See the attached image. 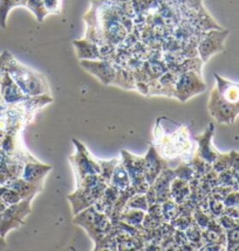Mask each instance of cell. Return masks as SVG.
I'll return each mask as SVG.
<instances>
[{
    "label": "cell",
    "mask_w": 239,
    "mask_h": 251,
    "mask_svg": "<svg viewBox=\"0 0 239 251\" xmlns=\"http://www.w3.org/2000/svg\"><path fill=\"white\" fill-rule=\"evenodd\" d=\"M168 126V125H167ZM163 124L162 117L156 121L154 128V148L162 158L167 160L168 165L177 163H190L194 157V145L190 140L188 127L185 125L175 123L170 130Z\"/></svg>",
    "instance_id": "6da1fadb"
},
{
    "label": "cell",
    "mask_w": 239,
    "mask_h": 251,
    "mask_svg": "<svg viewBox=\"0 0 239 251\" xmlns=\"http://www.w3.org/2000/svg\"><path fill=\"white\" fill-rule=\"evenodd\" d=\"M6 72L27 96L33 97L51 94L50 85L45 76L18 62L11 54L6 61Z\"/></svg>",
    "instance_id": "7a4b0ae2"
},
{
    "label": "cell",
    "mask_w": 239,
    "mask_h": 251,
    "mask_svg": "<svg viewBox=\"0 0 239 251\" xmlns=\"http://www.w3.org/2000/svg\"><path fill=\"white\" fill-rule=\"evenodd\" d=\"M73 223L85 229L96 246L113 229V223L106 214L99 212L94 206H90L74 215Z\"/></svg>",
    "instance_id": "3957f363"
},
{
    "label": "cell",
    "mask_w": 239,
    "mask_h": 251,
    "mask_svg": "<svg viewBox=\"0 0 239 251\" xmlns=\"http://www.w3.org/2000/svg\"><path fill=\"white\" fill-rule=\"evenodd\" d=\"M32 199L33 197L23 199L0 213V236L5 237L12 229H19L25 225L26 217L32 212Z\"/></svg>",
    "instance_id": "277c9868"
},
{
    "label": "cell",
    "mask_w": 239,
    "mask_h": 251,
    "mask_svg": "<svg viewBox=\"0 0 239 251\" xmlns=\"http://www.w3.org/2000/svg\"><path fill=\"white\" fill-rule=\"evenodd\" d=\"M72 143L75 145V153L69 157V163L75 174L76 181L87 176L100 174V165L96 159L91 157L85 144L78 139H72Z\"/></svg>",
    "instance_id": "5b68a950"
},
{
    "label": "cell",
    "mask_w": 239,
    "mask_h": 251,
    "mask_svg": "<svg viewBox=\"0 0 239 251\" xmlns=\"http://www.w3.org/2000/svg\"><path fill=\"white\" fill-rule=\"evenodd\" d=\"M108 183L100 182L95 186H79L76 187L75 192L67 197L72 207L73 215H76L86 208L93 206V204L101 198Z\"/></svg>",
    "instance_id": "8992f818"
},
{
    "label": "cell",
    "mask_w": 239,
    "mask_h": 251,
    "mask_svg": "<svg viewBox=\"0 0 239 251\" xmlns=\"http://www.w3.org/2000/svg\"><path fill=\"white\" fill-rule=\"evenodd\" d=\"M207 84L202 78V75L195 72H186L177 76L175 84V99L179 102H186L194 96L204 93Z\"/></svg>",
    "instance_id": "52a82bcc"
},
{
    "label": "cell",
    "mask_w": 239,
    "mask_h": 251,
    "mask_svg": "<svg viewBox=\"0 0 239 251\" xmlns=\"http://www.w3.org/2000/svg\"><path fill=\"white\" fill-rule=\"evenodd\" d=\"M121 163L129 174L131 186L136 193H145L148 191L149 185L145 177V157H137L133 153L122 150L121 151Z\"/></svg>",
    "instance_id": "ba28073f"
},
{
    "label": "cell",
    "mask_w": 239,
    "mask_h": 251,
    "mask_svg": "<svg viewBox=\"0 0 239 251\" xmlns=\"http://www.w3.org/2000/svg\"><path fill=\"white\" fill-rule=\"evenodd\" d=\"M229 35L226 29H210L202 34L197 45V54L203 62H208L211 56L224 50V42Z\"/></svg>",
    "instance_id": "9c48e42d"
},
{
    "label": "cell",
    "mask_w": 239,
    "mask_h": 251,
    "mask_svg": "<svg viewBox=\"0 0 239 251\" xmlns=\"http://www.w3.org/2000/svg\"><path fill=\"white\" fill-rule=\"evenodd\" d=\"M208 110L210 115L214 118V121L218 122L219 124L232 125L235 123L236 118L239 115V111L234 106L226 103L222 97L219 96L218 91L216 88L212 89L210 94L209 103H208Z\"/></svg>",
    "instance_id": "30bf717a"
},
{
    "label": "cell",
    "mask_w": 239,
    "mask_h": 251,
    "mask_svg": "<svg viewBox=\"0 0 239 251\" xmlns=\"http://www.w3.org/2000/svg\"><path fill=\"white\" fill-rule=\"evenodd\" d=\"M80 66L86 72L99 79L102 84L109 85L114 81L116 68L114 64L108 60H81L80 61Z\"/></svg>",
    "instance_id": "8fae6325"
},
{
    "label": "cell",
    "mask_w": 239,
    "mask_h": 251,
    "mask_svg": "<svg viewBox=\"0 0 239 251\" xmlns=\"http://www.w3.org/2000/svg\"><path fill=\"white\" fill-rule=\"evenodd\" d=\"M213 134L214 125L213 123H210L203 133L198 134L194 138V142L197 143V151H196L195 154L211 165L219 155V152L212 145Z\"/></svg>",
    "instance_id": "7c38bea8"
},
{
    "label": "cell",
    "mask_w": 239,
    "mask_h": 251,
    "mask_svg": "<svg viewBox=\"0 0 239 251\" xmlns=\"http://www.w3.org/2000/svg\"><path fill=\"white\" fill-rule=\"evenodd\" d=\"M0 97L7 105H14V104L21 103L30 99V96L24 94L20 90V88L14 83L13 79L6 72V69L0 77Z\"/></svg>",
    "instance_id": "4fadbf2b"
},
{
    "label": "cell",
    "mask_w": 239,
    "mask_h": 251,
    "mask_svg": "<svg viewBox=\"0 0 239 251\" xmlns=\"http://www.w3.org/2000/svg\"><path fill=\"white\" fill-rule=\"evenodd\" d=\"M167 167H169L167 160L158 154L154 145H150L148 153L145 155V177L148 185H152L159 173Z\"/></svg>",
    "instance_id": "5bb4252c"
},
{
    "label": "cell",
    "mask_w": 239,
    "mask_h": 251,
    "mask_svg": "<svg viewBox=\"0 0 239 251\" xmlns=\"http://www.w3.org/2000/svg\"><path fill=\"white\" fill-rule=\"evenodd\" d=\"M214 78H216V87L214 88L218 91L219 96L239 111V84L228 81L217 74L214 75Z\"/></svg>",
    "instance_id": "9a60e30c"
},
{
    "label": "cell",
    "mask_w": 239,
    "mask_h": 251,
    "mask_svg": "<svg viewBox=\"0 0 239 251\" xmlns=\"http://www.w3.org/2000/svg\"><path fill=\"white\" fill-rule=\"evenodd\" d=\"M52 165H46L39 163L36 160L26 161L24 165L21 176L24 180L30 183H36V185H42V180L47 176V173L52 170Z\"/></svg>",
    "instance_id": "2e32d148"
},
{
    "label": "cell",
    "mask_w": 239,
    "mask_h": 251,
    "mask_svg": "<svg viewBox=\"0 0 239 251\" xmlns=\"http://www.w3.org/2000/svg\"><path fill=\"white\" fill-rule=\"evenodd\" d=\"M175 177H176V173H175L174 168L167 167L159 173L157 179H156L155 182L151 185L156 192V197H157L158 203H162V202L170 200L171 199L170 185Z\"/></svg>",
    "instance_id": "e0dca14e"
},
{
    "label": "cell",
    "mask_w": 239,
    "mask_h": 251,
    "mask_svg": "<svg viewBox=\"0 0 239 251\" xmlns=\"http://www.w3.org/2000/svg\"><path fill=\"white\" fill-rule=\"evenodd\" d=\"M78 59L81 60H99L101 59L100 47L88 39H80L73 41Z\"/></svg>",
    "instance_id": "ac0fdd59"
},
{
    "label": "cell",
    "mask_w": 239,
    "mask_h": 251,
    "mask_svg": "<svg viewBox=\"0 0 239 251\" xmlns=\"http://www.w3.org/2000/svg\"><path fill=\"white\" fill-rule=\"evenodd\" d=\"M120 194V191L114 186L108 185L103 192V194L101 195V198L97 200L93 206L96 208L97 210L101 213L106 214L109 217L110 213H112L113 207H114L116 200H118Z\"/></svg>",
    "instance_id": "d6986e66"
},
{
    "label": "cell",
    "mask_w": 239,
    "mask_h": 251,
    "mask_svg": "<svg viewBox=\"0 0 239 251\" xmlns=\"http://www.w3.org/2000/svg\"><path fill=\"white\" fill-rule=\"evenodd\" d=\"M5 187L14 189L21 195V198L25 199L29 197H34L35 193L38 191H41V185H36V183L27 182L23 177H13L6 181Z\"/></svg>",
    "instance_id": "ffe728a7"
},
{
    "label": "cell",
    "mask_w": 239,
    "mask_h": 251,
    "mask_svg": "<svg viewBox=\"0 0 239 251\" xmlns=\"http://www.w3.org/2000/svg\"><path fill=\"white\" fill-rule=\"evenodd\" d=\"M190 185L189 181L180 177H175L170 185V197L176 203L182 204L190 198Z\"/></svg>",
    "instance_id": "44dd1931"
},
{
    "label": "cell",
    "mask_w": 239,
    "mask_h": 251,
    "mask_svg": "<svg viewBox=\"0 0 239 251\" xmlns=\"http://www.w3.org/2000/svg\"><path fill=\"white\" fill-rule=\"evenodd\" d=\"M203 61L201 60V57H189L184 61H180V62L170 66L169 70L174 72L176 75L183 74L186 72H195L197 74L202 75V66H203Z\"/></svg>",
    "instance_id": "7402d4cb"
},
{
    "label": "cell",
    "mask_w": 239,
    "mask_h": 251,
    "mask_svg": "<svg viewBox=\"0 0 239 251\" xmlns=\"http://www.w3.org/2000/svg\"><path fill=\"white\" fill-rule=\"evenodd\" d=\"M109 185L114 186L119 191H123V189L129 188L131 186L129 174H128L127 170L121 161H119V164L116 165L113 176L110 177Z\"/></svg>",
    "instance_id": "603a6c76"
},
{
    "label": "cell",
    "mask_w": 239,
    "mask_h": 251,
    "mask_svg": "<svg viewBox=\"0 0 239 251\" xmlns=\"http://www.w3.org/2000/svg\"><path fill=\"white\" fill-rule=\"evenodd\" d=\"M26 4L27 0H0V27L2 29L6 28L7 15L12 8L19 7V6L26 7Z\"/></svg>",
    "instance_id": "cb8c5ba5"
},
{
    "label": "cell",
    "mask_w": 239,
    "mask_h": 251,
    "mask_svg": "<svg viewBox=\"0 0 239 251\" xmlns=\"http://www.w3.org/2000/svg\"><path fill=\"white\" fill-rule=\"evenodd\" d=\"M146 212L139 209H123L120 214V221L128 223L129 226H140L145 219Z\"/></svg>",
    "instance_id": "d4e9b609"
},
{
    "label": "cell",
    "mask_w": 239,
    "mask_h": 251,
    "mask_svg": "<svg viewBox=\"0 0 239 251\" xmlns=\"http://www.w3.org/2000/svg\"><path fill=\"white\" fill-rule=\"evenodd\" d=\"M184 231L186 237H188L189 243L191 244L192 248L195 250H201V248L203 247V242H202V231L203 230L194 221Z\"/></svg>",
    "instance_id": "484cf974"
},
{
    "label": "cell",
    "mask_w": 239,
    "mask_h": 251,
    "mask_svg": "<svg viewBox=\"0 0 239 251\" xmlns=\"http://www.w3.org/2000/svg\"><path fill=\"white\" fill-rule=\"evenodd\" d=\"M161 206H162V214H163L164 222H171L173 220L176 219L177 216L180 215L179 204L176 203L173 199L162 202Z\"/></svg>",
    "instance_id": "4316f807"
},
{
    "label": "cell",
    "mask_w": 239,
    "mask_h": 251,
    "mask_svg": "<svg viewBox=\"0 0 239 251\" xmlns=\"http://www.w3.org/2000/svg\"><path fill=\"white\" fill-rule=\"evenodd\" d=\"M148 202H147L146 195L142 193H135L134 195L128 199L127 203L123 209H139L143 210V212H148Z\"/></svg>",
    "instance_id": "83f0119b"
},
{
    "label": "cell",
    "mask_w": 239,
    "mask_h": 251,
    "mask_svg": "<svg viewBox=\"0 0 239 251\" xmlns=\"http://www.w3.org/2000/svg\"><path fill=\"white\" fill-rule=\"evenodd\" d=\"M119 159H112V160H97L100 165V176L106 183L110 182V177L113 176L116 165L119 164Z\"/></svg>",
    "instance_id": "f1b7e54d"
},
{
    "label": "cell",
    "mask_w": 239,
    "mask_h": 251,
    "mask_svg": "<svg viewBox=\"0 0 239 251\" xmlns=\"http://www.w3.org/2000/svg\"><path fill=\"white\" fill-rule=\"evenodd\" d=\"M26 7L32 12L39 23H42L48 14L44 6V0H27Z\"/></svg>",
    "instance_id": "f546056e"
},
{
    "label": "cell",
    "mask_w": 239,
    "mask_h": 251,
    "mask_svg": "<svg viewBox=\"0 0 239 251\" xmlns=\"http://www.w3.org/2000/svg\"><path fill=\"white\" fill-rule=\"evenodd\" d=\"M231 168V158L230 153H219L218 157L212 163V170L216 171L217 173L224 172Z\"/></svg>",
    "instance_id": "4dcf8cb0"
},
{
    "label": "cell",
    "mask_w": 239,
    "mask_h": 251,
    "mask_svg": "<svg viewBox=\"0 0 239 251\" xmlns=\"http://www.w3.org/2000/svg\"><path fill=\"white\" fill-rule=\"evenodd\" d=\"M192 222H194V217H192L191 214H180V215L177 216L176 219L173 220V221L169 223H171V226H174L175 230L184 231Z\"/></svg>",
    "instance_id": "1f68e13d"
},
{
    "label": "cell",
    "mask_w": 239,
    "mask_h": 251,
    "mask_svg": "<svg viewBox=\"0 0 239 251\" xmlns=\"http://www.w3.org/2000/svg\"><path fill=\"white\" fill-rule=\"evenodd\" d=\"M192 217H194V221L196 225H197L202 230H204V229L208 228V226H209V222L211 220V216L209 214L203 212L199 207L195 208L194 213H192Z\"/></svg>",
    "instance_id": "d6a6232c"
},
{
    "label": "cell",
    "mask_w": 239,
    "mask_h": 251,
    "mask_svg": "<svg viewBox=\"0 0 239 251\" xmlns=\"http://www.w3.org/2000/svg\"><path fill=\"white\" fill-rule=\"evenodd\" d=\"M225 206L223 201L216 200V199L209 195V215L211 217H219L220 215L224 214Z\"/></svg>",
    "instance_id": "836d02e7"
},
{
    "label": "cell",
    "mask_w": 239,
    "mask_h": 251,
    "mask_svg": "<svg viewBox=\"0 0 239 251\" xmlns=\"http://www.w3.org/2000/svg\"><path fill=\"white\" fill-rule=\"evenodd\" d=\"M0 198L2 199V201H4L7 206L18 203V202L23 200V198H21V195L19 194V193L15 192L14 189H11L7 187H5L4 192H2L1 195H0Z\"/></svg>",
    "instance_id": "e575fe53"
},
{
    "label": "cell",
    "mask_w": 239,
    "mask_h": 251,
    "mask_svg": "<svg viewBox=\"0 0 239 251\" xmlns=\"http://www.w3.org/2000/svg\"><path fill=\"white\" fill-rule=\"evenodd\" d=\"M234 187H229V186H223V185H218L214 186V187L211 188V193L210 195L212 198L216 199V200L223 201L224 199L228 197V195L234 191Z\"/></svg>",
    "instance_id": "d590c367"
},
{
    "label": "cell",
    "mask_w": 239,
    "mask_h": 251,
    "mask_svg": "<svg viewBox=\"0 0 239 251\" xmlns=\"http://www.w3.org/2000/svg\"><path fill=\"white\" fill-rule=\"evenodd\" d=\"M239 244V226L226 230V250H234Z\"/></svg>",
    "instance_id": "8d00e7d4"
},
{
    "label": "cell",
    "mask_w": 239,
    "mask_h": 251,
    "mask_svg": "<svg viewBox=\"0 0 239 251\" xmlns=\"http://www.w3.org/2000/svg\"><path fill=\"white\" fill-rule=\"evenodd\" d=\"M230 158H231V172L234 174L236 182L239 186V152L231 151L230 152Z\"/></svg>",
    "instance_id": "74e56055"
},
{
    "label": "cell",
    "mask_w": 239,
    "mask_h": 251,
    "mask_svg": "<svg viewBox=\"0 0 239 251\" xmlns=\"http://www.w3.org/2000/svg\"><path fill=\"white\" fill-rule=\"evenodd\" d=\"M44 6L48 14L61 13V0H44Z\"/></svg>",
    "instance_id": "f35d334b"
},
{
    "label": "cell",
    "mask_w": 239,
    "mask_h": 251,
    "mask_svg": "<svg viewBox=\"0 0 239 251\" xmlns=\"http://www.w3.org/2000/svg\"><path fill=\"white\" fill-rule=\"evenodd\" d=\"M162 223H163L162 220L156 219V217L150 215V214L146 213L145 219H143V222H142V226L146 229H156V228H158Z\"/></svg>",
    "instance_id": "ab89813d"
},
{
    "label": "cell",
    "mask_w": 239,
    "mask_h": 251,
    "mask_svg": "<svg viewBox=\"0 0 239 251\" xmlns=\"http://www.w3.org/2000/svg\"><path fill=\"white\" fill-rule=\"evenodd\" d=\"M225 207H238L239 204V189H234L230 194L223 200Z\"/></svg>",
    "instance_id": "60d3db41"
},
{
    "label": "cell",
    "mask_w": 239,
    "mask_h": 251,
    "mask_svg": "<svg viewBox=\"0 0 239 251\" xmlns=\"http://www.w3.org/2000/svg\"><path fill=\"white\" fill-rule=\"evenodd\" d=\"M173 238H174L175 243L179 247V250L182 247L189 244V241H188V237H186V235H185V231H183V230H175Z\"/></svg>",
    "instance_id": "b9f144b4"
},
{
    "label": "cell",
    "mask_w": 239,
    "mask_h": 251,
    "mask_svg": "<svg viewBox=\"0 0 239 251\" xmlns=\"http://www.w3.org/2000/svg\"><path fill=\"white\" fill-rule=\"evenodd\" d=\"M145 195H146L147 202H148V206H151V204H154V203H156V202H157V197H156V192H155V189H154V187H152L151 185L149 186L148 191L145 193Z\"/></svg>",
    "instance_id": "7bdbcfd3"
},
{
    "label": "cell",
    "mask_w": 239,
    "mask_h": 251,
    "mask_svg": "<svg viewBox=\"0 0 239 251\" xmlns=\"http://www.w3.org/2000/svg\"><path fill=\"white\" fill-rule=\"evenodd\" d=\"M224 214L235 220H239V209L238 207H225Z\"/></svg>",
    "instance_id": "ee69618b"
},
{
    "label": "cell",
    "mask_w": 239,
    "mask_h": 251,
    "mask_svg": "<svg viewBox=\"0 0 239 251\" xmlns=\"http://www.w3.org/2000/svg\"><path fill=\"white\" fill-rule=\"evenodd\" d=\"M7 248V242L5 241V237L0 236V249H5Z\"/></svg>",
    "instance_id": "f6af8a7d"
},
{
    "label": "cell",
    "mask_w": 239,
    "mask_h": 251,
    "mask_svg": "<svg viewBox=\"0 0 239 251\" xmlns=\"http://www.w3.org/2000/svg\"><path fill=\"white\" fill-rule=\"evenodd\" d=\"M7 207H8L7 204H6L5 202L2 201V199L0 198V213H1V212H4V210H5L6 208H7Z\"/></svg>",
    "instance_id": "bcb514c9"
},
{
    "label": "cell",
    "mask_w": 239,
    "mask_h": 251,
    "mask_svg": "<svg viewBox=\"0 0 239 251\" xmlns=\"http://www.w3.org/2000/svg\"><path fill=\"white\" fill-rule=\"evenodd\" d=\"M116 2H127V1H131V0H114Z\"/></svg>",
    "instance_id": "7dc6e473"
},
{
    "label": "cell",
    "mask_w": 239,
    "mask_h": 251,
    "mask_svg": "<svg viewBox=\"0 0 239 251\" xmlns=\"http://www.w3.org/2000/svg\"><path fill=\"white\" fill-rule=\"evenodd\" d=\"M234 250H239V244H237V246L234 248Z\"/></svg>",
    "instance_id": "c3c4849f"
},
{
    "label": "cell",
    "mask_w": 239,
    "mask_h": 251,
    "mask_svg": "<svg viewBox=\"0 0 239 251\" xmlns=\"http://www.w3.org/2000/svg\"><path fill=\"white\" fill-rule=\"evenodd\" d=\"M238 209H239V204H238Z\"/></svg>",
    "instance_id": "681fc988"
}]
</instances>
